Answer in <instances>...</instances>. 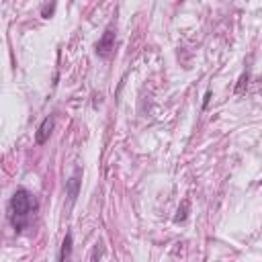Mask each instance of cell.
I'll list each match as a JSON object with an SVG mask.
<instances>
[{
	"mask_svg": "<svg viewBox=\"0 0 262 262\" xmlns=\"http://www.w3.org/2000/svg\"><path fill=\"white\" fill-rule=\"evenodd\" d=\"M37 209H39V203L31 190L20 186L12 192L10 203H8V219L16 233H23L31 225Z\"/></svg>",
	"mask_w": 262,
	"mask_h": 262,
	"instance_id": "1",
	"label": "cell"
},
{
	"mask_svg": "<svg viewBox=\"0 0 262 262\" xmlns=\"http://www.w3.org/2000/svg\"><path fill=\"white\" fill-rule=\"evenodd\" d=\"M94 49H96V55L108 57V55L113 53V49H115V33H113L111 29H106V31L102 33V37L98 39V43L94 45Z\"/></svg>",
	"mask_w": 262,
	"mask_h": 262,
	"instance_id": "2",
	"label": "cell"
},
{
	"mask_svg": "<svg viewBox=\"0 0 262 262\" xmlns=\"http://www.w3.org/2000/svg\"><path fill=\"white\" fill-rule=\"evenodd\" d=\"M53 125H55L53 115H49V117H45V119L41 121L37 133H35V143H37V145L47 143V139H49V135H51V131H53Z\"/></svg>",
	"mask_w": 262,
	"mask_h": 262,
	"instance_id": "3",
	"label": "cell"
},
{
	"mask_svg": "<svg viewBox=\"0 0 262 262\" xmlns=\"http://www.w3.org/2000/svg\"><path fill=\"white\" fill-rule=\"evenodd\" d=\"M78 190H80V170H76L68 180H66V194L70 199V203L74 205L78 199Z\"/></svg>",
	"mask_w": 262,
	"mask_h": 262,
	"instance_id": "4",
	"label": "cell"
},
{
	"mask_svg": "<svg viewBox=\"0 0 262 262\" xmlns=\"http://www.w3.org/2000/svg\"><path fill=\"white\" fill-rule=\"evenodd\" d=\"M72 244H74L72 233H66L63 244H61V250H59V254H57V260H68V258L72 256Z\"/></svg>",
	"mask_w": 262,
	"mask_h": 262,
	"instance_id": "5",
	"label": "cell"
},
{
	"mask_svg": "<svg viewBox=\"0 0 262 262\" xmlns=\"http://www.w3.org/2000/svg\"><path fill=\"white\" fill-rule=\"evenodd\" d=\"M55 4H57L55 0H51L49 4H45V6L41 8V16H43V18H49V16H53V12H55Z\"/></svg>",
	"mask_w": 262,
	"mask_h": 262,
	"instance_id": "6",
	"label": "cell"
},
{
	"mask_svg": "<svg viewBox=\"0 0 262 262\" xmlns=\"http://www.w3.org/2000/svg\"><path fill=\"white\" fill-rule=\"evenodd\" d=\"M186 211H188V201H184V203H182V209H178V215L174 217V221H176V223L184 221V219H186Z\"/></svg>",
	"mask_w": 262,
	"mask_h": 262,
	"instance_id": "7",
	"label": "cell"
}]
</instances>
